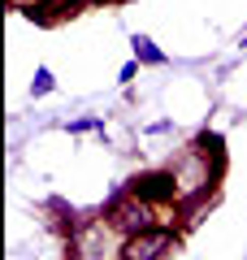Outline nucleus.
I'll return each instance as SVG.
<instances>
[{
  "instance_id": "9",
  "label": "nucleus",
  "mask_w": 247,
  "mask_h": 260,
  "mask_svg": "<svg viewBox=\"0 0 247 260\" xmlns=\"http://www.w3.org/2000/svg\"><path fill=\"white\" fill-rule=\"evenodd\" d=\"M104 121L100 117H78V121H70V135H87V130H100Z\"/></svg>"
},
{
  "instance_id": "3",
  "label": "nucleus",
  "mask_w": 247,
  "mask_h": 260,
  "mask_svg": "<svg viewBox=\"0 0 247 260\" xmlns=\"http://www.w3.org/2000/svg\"><path fill=\"white\" fill-rule=\"evenodd\" d=\"M130 195H139V200H147V204L156 208H169L182 200V186H178V174L174 169H143V174H135L126 182Z\"/></svg>"
},
{
  "instance_id": "1",
  "label": "nucleus",
  "mask_w": 247,
  "mask_h": 260,
  "mask_svg": "<svg viewBox=\"0 0 247 260\" xmlns=\"http://www.w3.org/2000/svg\"><path fill=\"white\" fill-rule=\"evenodd\" d=\"M100 217L121 234V239H126V234H139V230L161 225V221H156V204H147V200H139V195H130V191H117L109 204H104Z\"/></svg>"
},
{
  "instance_id": "4",
  "label": "nucleus",
  "mask_w": 247,
  "mask_h": 260,
  "mask_svg": "<svg viewBox=\"0 0 247 260\" xmlns=\"http://www.w3.org/2000/svg\"><path fill=\"white\" fill-rule=\"evenodd\" d=\"M169 169L178 174V186H182V195H187V191H200V186H217V178H212V165L204 160V152L195 148V143H191V148H182V156H178Z\"/></svg>"
},
{
  "instance_id": "11",
  "label": "nucleus",
  "mask_w": 247,
  "mask_h": 260,
  "mask_svg": "<svg viewBox=\"0 0 247 260\" xmlns=\"http://www.w3.org/2000/svg\"><path fill=\"white\" fill-rule=\"evenodd\" d=\"M243 48H247V35H243Z\"/></svg>"
},
{
  "instance_id": "6",
  "label": "nucleus",
  "mask_w": 247,
  "mask_h": 260,
  "mask_svg": "<svg viewBox=\"0 0 247 260\" xmlns=\"http://www.w3.org/2000/svg\"><path fill=\"white\" fill-rule=\"evenodd\" d=\"M195 148L204 152V160L212 165V178L221 182V174H226V143H221V135L217 130H200L195 135Z\"/></svg>"
},
{
  "instance_id": "7",
  "label": "nucleus",
  "mask_w": 247,
  "mask_h": 260,
  "mask_svg": "<svg viewBox=\"0 0 247 260\" xmlns=\"http://www.w3.org/2000/svg\"><path fill=\"white\" fill-rule=\"evenodd\" d=\"M130 48H135V61L139 65H165V61H169V56H165L147 35H135V39H130Z\"/></svg>"
},
{
  "instance_id": "2",
  "label": "nucleus",
  "mask_w": 247,
  "mask_h": 260,
  "mask_svg": "<svg viewBox=\"0 0 247 260\" xmlns=\"http://www.w3.org/2000/svg\"><path fill=\"white\" fill-rule=\"evenodd\" d=\"M178 247V230L174 225H152V230L126 234L117 243V260H165Z\"/></svg>"
},
{
  "instance_id": "10",
  "label": "nucleus",
  "mask_w": 247,
  "mask_h": 260,
  "mask_svg": "<svg viewBox=\"0 0 247 260\" xmlns=\"http://www.w3.org/2000/svg\"><path fill=\"white\" fill-rule=\"evenodd\" d=\"M135 74H139V61H126V65H121V83H135Z\"/></svg>"
},
{
  "instance_id": "8",
  "label": "nucleus",
  "mask_w": 247,
  "mask_h": 260,
  "mask_svg": "<svg viewBox=\"0 0 247 260\" xmlns=\"http://www.w3.org/2000/svg\"><path fill=\"white\" fill-rule=\"evenodd\" d=\"M52 87H56L52 70H48V65H39V70H35V78H30V95H48Z\"/></svg>"
},
{
  "instance_id": "5",
  "label": "nucleus",
  "mask_w": 247,
  "mask_h": 260,
  "mask_svg": "<svg viewBox=\"0 0 247 260\" xmlns=\"http://www.w3.org/2000/svg\"><path fill=\"white\" fill-rule=\"evenodd\" d=\"M212 195H217V186H200V191H187L182 200L174 204V217H178V225H182V230H191V225H200L204 208L212 204Z\"/></svg>"
}]
</instances>
